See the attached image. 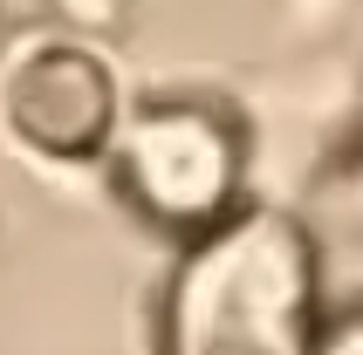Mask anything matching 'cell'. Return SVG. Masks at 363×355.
I'll return each instance as SVG.
<instances>
[{"mask_svg": "<svg viewBox=\"0 0 363 355\" xmlns=\"http://www.w3.org/2000/svg\"><path fill=\"white\" fill-rule=\"evenodd\" d=\"M315 246L288 212H233L192 246L164 301L172 355H315Z\"/></svg>", "mask_w": 363, "mask_h": 355, "instance_id": "cell-1", "label": "cell"}, {"mask_svg": "<svg viewBox=\"0 0 363 355\" xmlns=\"http://www.w3.org/2000/svg\"><path fill=\"white\" fill-rule=\"evenodd\" d=\"M0 130L48 164H96L123 130L117 69L69 35H41L0 55Z\"/></svg>", "mask_w": 363, "mask_h": 355, "instance_id": "cell-3", "label": "cell"}, {"mask_svg": "<svg viewBox=\"0 0 363 355\" xmlns=\"http://www.w3.org/2000/svg\"><path fill=\"white\" fill-rule=\"evenodd\" d=\"M123 198L138 205L151 226L172 233H213L240 212V178H247V144L240 123L220 103L172 96L151 103L138 117H123L117 144H110Z\"/></svg>", "mask_w": 363, "mask_h": 355, "instance_id": "cell-2", "label": "cell"}, {"mask_svg": "<svg viewBox=\"0 0 363 355\" xmlns=\"http://www.w3.org/2000/svg\"><path fill=\"white\" fill-rule=\"evenodd\" d=\"M315 355H363V308H357V315H343V321H329Z\"/></svg>", "mask_w": 363, "mask_h": 355, "instance_id": "cell-4", "label": "cell"}]
</instances>
